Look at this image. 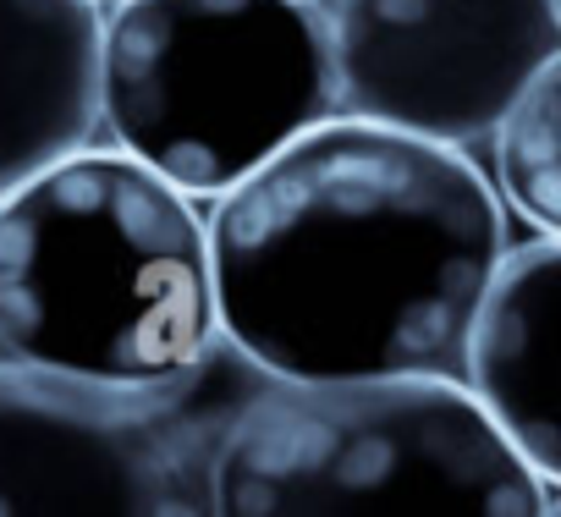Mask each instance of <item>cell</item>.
Listing matches in <instances>:
<instances>
[{
  "mask_svg": "<svg viewBox=\"0 0 561 517\" xmlns=\"http://www.w3.org/2000/svg\"><path fill=\"white\" fill-rule=\"evenodd\" d=\"M550 484L462 380H264L220 435L215 517H545Z\"/></svg>",
  "mask_w": 561,
  "mask_h": 517,
  "instance_id": "3",
  "label": "cell"
},
{
  "mask_svg": "<svg viewBox=\"0 0 561 517\" xmlns=\"http://www.w3.org/2000/svg\"><path fill=\"white\" fill-rule=\"evenodd\" d=\"M314 18L336 116L462 154L561 50L556 0H314Z\"/></svg>",
  "mask_w": 561,
  "mask_h": 517,
  "instance_id": "6",
  "label": "cell"
},
{
  "mask_svg": "<svg viewBox=\"0 0 561 517\" xmlns=\"http://www.w3.org/2000/svg\"><path fill=\"white\" fill-rule=\"evenodd\" d=\"M220 347L209 215L111 143L0 198V358L94 386H176Z\"/></svg>",
  "mask_w": 561,
  "mask_h": 517,
  "instance_id": "2",
  "label": "cell"
},
{
  "mask_svg": "<svg viewBox=\"0 0 561 517\" xmlns=\"http://www.w3.org/2000/svg\"><path fill=\"white\" fill-rule=\"evenodd\" d=\"M309 7H314V0H309Z\"/></svg>",
  "mask_w": 561,
  "mask_h": 517,
  "instance_id": "12",
  "label": "cell"
},
{
  "mask_svg": "<svg viewBox=\"0 0 561 517\" xmlns=\"http://www.w3.org/2000/svg\"><path fill=\"white\" fill-rule=\"evenodd\" d=\"M545 517H561V490H556V495L545 501Z\"/></svg>",
  "mask_w": 561,
  "mask_h": 517,
  "instance_id": "10",
  "label": "cell"
},
{
  "mask_svg": "<svg viewBox=\"0 0 561 517\" xmlns=\"http://www.w3.org/2000/svg\"><path fill=\"white\" fill-rule=\"evenodd\" d=\"M259 386L226 342L176 386L0 358V517H215V451Z\"/></svg>",
  "mask_w": 561,
  "mask_h": 517,
  "instance_id": "5",
  "label": "cell"
},
{
  "mask_svg": "<svg viewBox=\"0 0 561 517\" xmlns=\"http://www.w3.org/2000/svg\"><path fill=\"white\" fill-rule=\"evenodd\" d=\"M556 18H561V0H556Z\"/></svg>",
  "mask_w": 561,
  "mask_h": 517,
  "instance_id": "11",
  "label": "cell"
},
{
  "mask_svg": "<svg viewBox=\"0 0 561 517\" xmlns=\"http://www.w3.org/2000/svg\"><path fill=\"white\" fill-rule=\"evenodd\" d=\"M490 182L506 215H523L534 237H561V50L495 127Z\"/></svg>",
  "mask_w": 561,
  "mask_h": 517,
  "instance_id": "9",
  "label": "cell"
},
{
  "mask_svg": "<svg viewBox=\"0 0 561 517\" xmlns=\"http://www.w3.org/2000/svg\"><path fill=\"white\" fill-rule=\"evenodd\" d=\"M220 342L264 380H462L512 248L473 154L331 116L204 204Z\"/></svg>",
  "mask_w": 561,
  "mask_h": 517,
  "instance_id": "1",
  "label": "cell"
},
{
  "mask_svg": "<svg viewBox=\"0 0 561 517\" xmlns=\"http://www.w3.org/2000/svg\"><path fill=\"white\" fill-rule=\"evenodd\" d=\"M462 386L512 451L561 490V237L501 253L462 347Z\"/></svg>",
  "mask_w": 561,
  "mask_h": 517,
  "instance_id": "7",
  "label": "cell"
},
{
  "mask_svg": "<svg viewBox=\"0 0 561 517\" xmlns=\"http://www.w3.org/2000/svg\"><path fill=\"white\" fill-rule=\"evenodd\" d=\"M336 116L309 0H100V143L209 204Z\"/></svg>",
  "mask_w": 561,
  "mask_h": 517,
  "instance_id": "4",
  "label": "cell"
},
{
  "mask_svg": "<svg viewBox=\"0 0 561 517\" xmlns=\"http://www.w3.org/2000/svg\"><path fill=\"white\" fill-rule=\"evenodd\" d=\"M100 143V0H0V198Z\"/></svg>",
  "mask_w": 561,
  "mask_h": 517,
  "instance_id": "8",
  "label": "cell"
}]
</instances>
